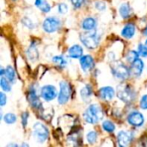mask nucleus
Listing matches in <instances>:
<instances>
[{
    "label": "nucleus",
    "mask_w": 147,
    "mask_h": 147,
    "mask_svg": "<svg viewBox=\"0 0 147 147\" xmlns=\"http://www.w3.org/2000/svg\"><path fill=\"white\" fill-rule=\"evenodd\" d=\"M103 111L99 105H90L84 113L83 116L86 122L90 124H96L103 118Z\"/></svg>",
    "instance_id": "f257e3e1"
},
{
    "label": "nucleus",
    "mask_w": 147,
    "mask_h": 147,
    "mask_svg": "<svg viewBox=\"0 0 147 147\" xmlns=\"http://www.w3.org/2000/svg\"><path fill=\"white\" fill-rule=\"evenodd\" d=\"M80 40L83 42V44L90 48V49H95L97 47L99 44V37L97 35V33L96 30H86L80 35Z\"/></svg>",
    "instance_id": "f03ea898"
},
{
    "label": "nucleus",
    "mask_w": 147,
    "mask_h": 147,
    "mask_svg": "<svg viewBox=\"0 0 147 147\" xmlns=\"http://www.w3.org/2000/svg\"><path fill=\"white\" fill-rule=\"evenodd\" d=\"M77 120L71 115H65L59 120V128L62 130V132L65 134H70L72 131H74V128L76 126Z\"/></svg>",
    "instance_id": "7ed1b4c3"
},
{
    "label": "nucleus",
    "mask_w": 147,
    "mask_h": 147,
    "mask_svg": "<svg viewBox=\"0 0 147 147\" xmlns=\"http://www.w3.org/2000/svg\"><path fill=\"white\" fill-rule=\"evenodd\" d=\"M117 96L122 102L129 103L134 99V93L128 84H121L117 87Z\"/></svg>",
    "instance_id": "20e7f679"
},
{
    "label": "nucleus",
    "mask_w": 147,
    "mask_h": 147,
    "mask_svg": "<svg viewBox=\"0 0 147 147\" xmlns=\"http://www.w3.org/2000/svg\"><path fill=\"white\" fill-rule=\"evenodd\" d=\"M33 135L38 142L43 143L48 139V129L40 122H37L33 126Z\"/></svg>",
    "instance_id": "39448f33"
},
{
    "label": "nucleus",
    "mask_w": 147,
    "mask_h": 147,
    "mask_svg": "<svg viewBox=\"0 0 147 147\" xmlns=\"http://www.w3.org/2000/svg\"><path fill=\"white\" fill-rule=\"evenodd\" d=\"M111 69H112V72L114 76L122 80L127 79L130 75V71H128L127 67L121 62L113 63L111 65Z\"/></svg>",
    "instance_id": "423d86ee"
},
{
    "label": "nucleus",
    "mask_w": 147,
    "mask_h": 147,
    "mask_svg": "<svg viewBox=\"0 0 147 147\" xmlns=\"http://www.w3.org/2000/svg\"><path fill=\"white\" fill-rule=\"evenodd\" d=\"M60 90L59 92V104H65L71 96V86L68 83H66L65 81L60 82Z\"/></svg>",
    "instance_id": "0eeeda50"
},
{
    "label": "nucleus",
    "mask_w": 147,
    "mask_h": 147,
    "mask_svg": "<svg viewBox=\"0 0 147 147\" xmlns=\"http://www.w3.org/2000/svg\"><path fill=\"white\" fill-rule=\"evenodd\" d=\"M60 21L56 17H47L43 22V29L47 33H53L59 29Z\"/></svg>",
    "instance_id": "6e6552de"
},
{
    "label": "nucleus",
    "mask_w": 147,
    "mask_h": 147,
    "mask_svg": "<svg viewBox=\"0 0 147 147\" xmlns=\"http://www.w3.org/2000/svg\"><path fill=\"white\" fill-rule=\"evenodd\" d=\"M40 96L46 101H52L57 96V90L53 85H45L40 90Z\"/></svg>",
    "instance_id": "1a4fd4ad"
},
{
    "label": "nucleus",
    "mask_w": 147,
    "mask_h": 147,
    "mask_svg": "<svg viewBox=\"0 0 147 147\" xmlns=\"http://www.w3.org/2000/svg\"><path fill=\"white\" fill-rule=\"evenodd\" d=\"M127 121H128V123L130 125H132L134 127H141L144 124L145 119H144V116H143V115L141 113H140V112H133L128 115Z\"/></svg>",
    "instance_id": "9d476101"
},
{
    "label": "nucleus",
    "mask_w": 147,
    "mask_h": 147,
    "mask_svg": "<svg viewBox=\"0 0 147 147\" xmlns=\"http://www.w3.org/2000/svg\"><path fill=\"white\" fill-rule=\"evenodd\" d=\"M117 140H118V144L120 146H127L131 144V142L133 140V135L129 132L121 131L118 134Z\"/></svg>",
    "instance_id": "9b49d317"
},
{
    "label": "nucleus",
    "mask_w": 147,
    "mask_h": 147,
    "mask_svg": "<svg viewBox=\"0 0 147 147\" xmlns=\"http://www.w3.org/2000/svg\"><path fill=\"white\" fill-rule=\"evenodd\" d=\"M28 102L30 103V105L36 109H41V106H42V103L40 101L37 94H36V90L35 89L32 88L29 90L28 91Z\"/></svg>",
    "instance_id": "f8f14e48"
},
{
    "label": "nucleus",
    "mask_w": 147,
    "mask_h": 147,
    "mask_svg": "<svg viewBox=\"0 0 147 147\" xmlns=\"http://www.w3.org/2000/svg\"><path fill=\"white\" fill-rule=\"evenodd\" d=\"M80 65H81V67L82 69L87 72L89 71H90L95 64H94V59L93 58L90 56V55H84V56H82L80 58Z\"/></svg>",
    "instance_id": "ddd939ff"
},
{
    "label": "nucleus",
    "mask_w": 147,
    "mask_h": 147,
    "mask_svg": "<svg viewBox=\"0 0 147 147\" xmlns=\"http://www.w3.org/2000/svg\"><path fill=\"white\" fill-rule=\"evenodd\" d=\"M144 69V63L140 59H137L136 60H134L132 65H131V68H130V73L135 77H139L141 75L142 71Z\"/></svg>",
    "instance_id": "4468645a"
},
{
    "label": "nucleus",
    "mask_w": 147,
    "mask_h": 147,
    "mask_svg": "<svg viewBox=\"0 0 147 147\" xmlns=\"http://www.w3.org/2000/svg\"><path fill=\"white\" fill-rule=\"evenodd\" d=\"M99 96L102 100L110 101L115 96V90L112 87H103L99 90Z\"/></svg>",
    "instance_id": "2eb2a0df"
},
{
    "label": "nucleus",
    "mask_w": 147,
    "mask_h": 147,
    "mask_svg": "<svg viewBox=\"0 0 147 147\" xmlns=\"http://www.w3.org/2000/svg\"><path fill=\"white\" fill-rule=\"evenodd\" d=\"M83 47L79 45H74L68 50V55L72 59H79L83 56Z\"/></svg>",
    "instance_id": "dca6fc26"
},
{
    "label": "nucleus",
    "mask_w": 147,
    "mask_h": 147,
    "mask_svg": "<svg viewBox=\"0 0 147 147\" xmlns=\"http://www.w3.org/2000/svg\"><path fill=\"white\" fill-rule=\"evenodd\" d=\"M135 34V26L133 24V23H128L127 24L122 31H121V34L123 37L127 38V39H130V38H133V36Z\"/></svg>",
    "instance_id": "f3484780"
},
{
    "label": "nucleus",
    "mask_w": 147,
    "mask_h": 147,
    "mask_svg": "<svg viewBox=\"0 0 147 147\" xmlns=\"http://www.w3.org/2000/svg\"><path fill=\"white\" fill-rule=\"evenodd\" d=\"M120 14H121V17L124 18V19H127V18L131 16L132 9H131L129 3H122L121 5V7H120Z\"/></svg>",
    "instance_id": "a211bd4d"
},
{
    "label": "nucleus",
    "mask_w": 147,
    "mask_h": 147,
    "mask_svg": "<svg viewBox=\"0 0 147 147\" xmlns=\"http://www.w3.org/2000/svg\"><path fill=\"white\" fill-rule=\"evenodd\" d=\"M96 26V21L93 17H87L82 22V27L84 30L94 29Z\"/></svg>",
    "instance_id": "6ab92c4d"
},
{
    "label": "nucleus",
    "mask_w": 147,
    "mask_h": 147,
    "mask_svg": "<svg viewBox=\"0 0 147 147\" xmlns=\"http://www.w3.org/2000/svg\"><path fill=\"white\" fill-rule=\"evenodd\" d=\"M80 95H81V97L82 99L88 102L90 100V97H91V95H92V88L90 86V85H86L84 86L81 91H80Z\"/></svg>",
    "instance_id": "aec40b11"
},
{
    "label": "nucleus",
    "mask_w": 147,
    "mask_h": 147,
    "mask_svg": "<svg viewBox=\"0 0 147 147\" xmlns=\"http://www.w3.org/2000/svg\"><path fill=\"white\" fill-rule=\"evenodd\" d=\"M53 115V109L52 108H47V109H42L40 110V117L46 121H51L52 117Z\"/></svg>",
    "instance_id": "412c9836"
},
{
    "label": "nucleus",
    "mask_w": 147,
    "mask_h": 147,
    "mask_svg": "<svg viewBox=\"0 0 147 147\" xmlns=\"http://www.w3.org/2000/svg\"><path fill=\"white\" fill-rule=\"evenodd\" d=\"M35 5L45 13H47L51 9L50 4L47 2V0H35Z\"/></svg>",
    "instance_id": "4be33fe9"
},
{
    "label": "nucleus",
    "mask_w": 147,
    "mask_h": 147,
    "mask_svg": "<svg viewBox=\"0 0 147 147\" xmlns=\"http://www.w3.org/2000/svg\"><path fill=\"white\" fill-rule=\"evenodd\" d=\"M27 55L28 57V59L31 60V61H35L38 59V57H39V53H38V51H37V48L32 45L27 51Z\"/></svg>",
    "instance_id": "5701e85b"
},
{
    "label": "nucleus",
    "mask_w": 147,
    "mask_h": 147,
    "mask_svg": "<svg viewBox=\"0 0 147 147\" xmlns=\"http://www.w3.org/2000/svg\"><path fill=\"white\" fill-rule=\"evenodd\" d=\"M5 77L10 82V83H14L15 79H16V73H15V70L13 69L12 66L8 65L5 69Z\"/></svg>",
    "instance_id": "b1692460"
},
{
    "label": "nucleus",
    "mask_w": 147,
    "mask_h": 147,
    "mask_svg": "<svg viewBox=\"0 0 147 147\" xmlns=\"http://www.w3.org/2000/svg\"><path fill=\"white\" fill-rule=\"evenodd\" d=\"M0 85H1V88L3 89V90H4L6 92H9L11 90V86L9 84V81L6 78H3V77L1 78Z\"/></svg>",
    "instance_id": "393cba45"
},
{
    "label": "nucleus",
    "mask_w": 147,
    "mask_h": 147,
    "mask_svg": "<svg viewBox=\"0 0 147 147\" xmlns=\"http://www.w3.org/2000/svg\"><path fill=\"white\" fill-rule=\"evenodd\" d=\"M102 128L106 132H108V133H112V132L115 131V124L112 121H105L102 123Z\"/></svg>",
    "instance_id": "a878e982"
},
{
    "label": "nucleus",
    "mask_w": 147,
    "mask_h": 147,
    "mask_svg": "<svg viewBox=\"0 0 147 147\" xmlns=\"http://www.w3.org/2000/svg\"><path fill=\"white\" fill-rule=\"evenodd\" d=\"M53 62L55 65H59L60 67H63V66H65L66 65V60L62 56H55V57H53Z\"/></svg>",
    "instance_id": "bb28decb"
},
{
    "label": "nucleus",
    "mask_w": 147,
    "mask_h": 147,
    "mask_svg": "<svg viewBox=\"0 0 147 147\" xmlns=\"http://www.w3.org/2000/svg\"><path fill=\"white\" fill-rule=\"evenodd\" d=\"M3 121L5 123L7 124H13L16 122V116L14 115V114H11V113H9V114H6L4 116H3Z\"/></svg>",
    "instance_id": "cd10ccee"
},
{
    "label": "nucleus",
    "mask_w": 147,
    "mask_h": 147,
    "mask_svg": "<svg viewBox=\"0 0 147 147\" xmlns=\"http://www.w3.org/2000/svg\"><path fill=\"white\" fill-rule=\"evenodd\" d=\"M139 53L136 52V51H130L127 55V59L128 62H131L133 63L134 60H136L137 59H139Z\"/></svg>",
    "instance_id": "c85d7f7f"
},
{
    "label": "nucleus",
    "mask_w": 147,
    "mask_h": 147,
    "mask_svg": "<svg viewBox=\"0 0 147 147\" xmlns=\"http://www.w3.org/2000/svg\"><path fill=\"white\" fill-rule=\"evenodd\" d=\"M97 140V134L94 131L88 133L87 134V140L90 144H94Z\"/></svg>",
    "instance_id": "c756f323"
},
{
    "label": "nucleus",
    "mask_w": 147,
    "mask_h": 147,
    "mask_svg": "<svg viewBox=\"0 0 147 147\" xmlns=\"http://www.w3.org/2000/svg\"><path fill=\"white\" fill-rule=\"evenodd\" d=\"M138 53L142 57H147V47L143 44H140L138 47Z\"/></svg>",
    "instance_id": "7c9ffc66"
},
{
    "label": "nucleus",
    "mask_w": 147,
    "mask_h": 147,
    "mask_svg": "<svg viewBox=\"0 0 147 147\" xmlns=\"http://www.w3.org/2000/svg\"><path fill=\"white\" fill-rule=\"evenodd\" d=\"M95 7L99 11H103L106 9V3L102 1H97L95 3Z\"/></svg>",
    "instance_id": "2f4dec72"
},
{
    "label": "nucleus",
    "mask_w": 147,
    "mask_h": 147,
    "mask_svg": "<svg viewBox=\"0 0 147 147\" xmlns=\"http://www.w3.org/2000/svg\"><path fill=\"white\" fill-rule=\"evenodd\" d=\"M59 12L60 14H65L68 11V6L65 3H60L59 5Z\"/></svg>",
    "instance_id": "473e14b6"
},
{
    "label": "nucleus",
    "mask_w": 147,
    "mask_h": 147,
    "mask_svg": "<svg viewBox=\"0 0 147 147\" xmlns=\"http://www.w3.org/2000/svg\"><path fill=\"white\" fill-rule=\"evenodd\" d=\"M84 1L85 0H71L72 5L75 8H80V7H82L83 4L84 3Z\"/></svg>",
    "instance_id": "72a5a7b5"
},
{
    "label": "nucleus",
    "mask_w": 147,
    "mask_h": 147,
    "mask_svg": "<svg viewBox=\"0 0 147 147\" xmlns=\"http://www.w3.org/2000/svg\"><path fill=\"white\" fill-rule=\"evenodd\" d=\"M22 22H23V24L26 25L28 28H34V24H33L32 21H31L29 18H27V17L23 18Z\"/></svg>",
    "instance_id": "f704fd0d"
},
{
    "label": "nucleus",
    "mask_w": 147,
    "mask_h": 147,
    "mask_svg": "<svg viewBox=\"0 0 147 147\" xmlns=\"http://www.w3.org/2000/svg\"><path fill=\"white\" fill-rule=\"evenodd\" d=\"M28 113L27 112H24L22 115V126L25 127L28 124Z\"/></svg>",
    "instance_id": "c9c22d12"
},
{
    "label": "nucleus",
    "mask_w": 147,
    "mask_h": 147,
    "mask_svg": "<svg viewBox=\"0 0 147 147\" xmlns=\"http://www.w3.org/2000/svg\"><path fill=\"white\" fill-rule=\"evenodd\" d=\"M140 107L143 109H147V95L143 96L140 101Z\"/></svg>",
    "instance_id": "e433bc0d"
},
{
    "label": "nucleus",
    "mask_w": 147,
    "mask_h": 147,
    "mask_svg": "<svg viewBox=\"0 0 147 147\" xmlns=\"http://www.w3.org/2000/svg\"><path fill=\"white\" fill-rule=\"evenodd\" d=\"M6 102H7V97H6L5 94L3 92H1L0 93V105L2 107L4 106L5 103H6Z\"/></svg>",
    "instance_id": "4c0bfd02"
},
{
    "label": "nucleus",
    "mask_w": 147,
    "mask_h": 147,
    "mask_svg": "<svg viewBox=\"0 0 147 147\" xmlns=\"http://www.w3.org/2000/svg\"><path fill=\"white\" fill-rule=\"evenodd\" d=\"M141 142H142V146H147V137H145V139L144 140H141Z\"/></svg>",
    "instance_id": "58836bf2"
},
{
    "label": "nucleus",
    "mask_w": 147,
    "mask_h": 147,
    "mask_svg": "<svg viewBox=\"0 0 147 147\" xmlns=\"http://www.w3.org/2000/svg\"><path fill=\"white\" fill-rule=\"evenodd\" d=\"M144 34L147 35V28H145V30H144Z\"/></svg>",
    "instance_id": "ea45409f"
},
{
    "label": "nucleus",
    "mask_w": 147,
    "mask_h": 147,
    "mask_svg": "<svg viewBox=\"0 0 147 147\" xmlns=\"http://www.w3.org/2000/svg\"><path fill=\"white\" fill-rule=\"evenodd\" d=\"M145 46H146V47H147V40H146V42H145Z\"/></svg>",
    "instance_id": "a19ab883"
}]
</instances>
